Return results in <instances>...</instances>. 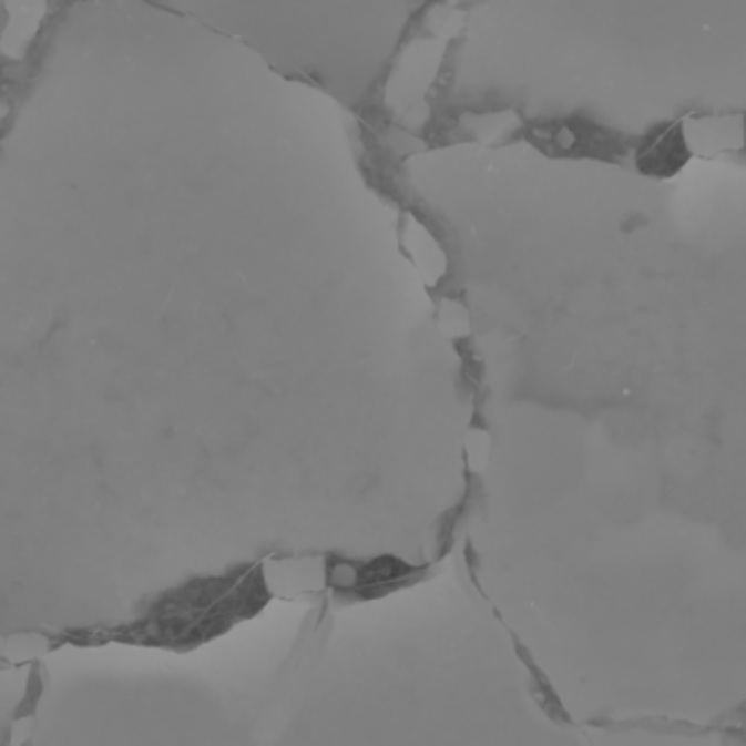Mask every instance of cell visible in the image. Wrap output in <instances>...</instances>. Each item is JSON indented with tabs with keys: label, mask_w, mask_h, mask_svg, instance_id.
I'll use <instances>...</instances> for the list:
<instances>
[{
	"label": "cell",
	"mask_w": 746,
	"mask_h": 746,
	"mask_svg": "<svg viewBox=\"0 0 746 746\" xmlns=\"http://www.w3.org/2000/svg\"><path fill=\"white\" fill-rule=\"evenodd\" d=\"M530 143L554 159L617 161L626 156V145L609 130L581 119L539 123L528 127Z\"/></svg>",
	"instance_id": "obj_1"
},
{
	"label": "cell",
	"mask_w": 746,
	"mask_h": 746,
	"mask_svg": "<svg viewBox=\"0 0 746 746\" xmlns=\"http://www.w3.org/2000/svg\"><path fill=\"white\" fill-rule=\"evenodd\" d=\"M444 42L425 31L403 49L388 82V94L397 103H416L429 90L444 55Z\"/></svg>",
	"instance_id": "obj_2"
},
{
	"label": "cell",
	"mask_w": 746,
	"mask_h": 746,
	"mask_svg": "<svg viewBox=\"0 0 746 746\" xmlns=\"http://www.w3.org/2000/svg\"><path fill=\"white\" fill-rule=\"evenodd\" d=\"M399 239L401 248L408 254L425 283L436 285L438 280H442L447 272V252L425 219H420L412 211L406 213L399 224Z\"/></svg>",
	"instance_id": "obj_3"
},
{
	"label": "cell",
	"mask_w": 746,
	"mask_h": 746,
	"mask_svg": "<svg viewBox=\"0 0 746 746\" xmlns=\"http://www.w3.org/2000/svg\"><path fill=\"white\" fill-rule=\"evenodd\" d=\"M683 136L692 156H718L740 150L745 143L743 116H698L683 123Z\"/></svg>",
	"instance_id": "obj_4"
},
{
	"label": "cell",
	"mask_w": 746,
	"mask_h": 746,
	"mask_svg": "<svg viewBox=\"0 0 746 746\" xmlns=\"http://www.w3.org/2000/svg\"><path fill=\"white\" fill-rule=\"evenodd\" d=\"M692 159V152L683 136V123L665 125L664 130H657L653 139H648L637 156V168L653 177H672L676 175L687 161Z\"/></svg>",
	"instance_id": "obj_5"
},
{
	"label": "cell",
	"mask_w": 746,
	"mask_h": 746,
	"mask_svg": "<svg viewBox=\"0 0 746 746\" xmlns=\"http://www.w3.org/2000/svg\"><path fill=\"white\" fill-rule=\"evenodd\" d=\"M9 18L2 31V55L18 58L31 42L44 13L42 0H7Z\"/></svg>",
	"instance_id": "obj_6"
},
{
	"label": "cell",
	"mask_w": 746,
	"mask_h": 746,
	"mask_svg": "<svg viewBox=\"0 0 746 746\" xmlns=\"http://www.w3.org/2000/svg\"><path fill=\"white\" fill-rule=\"evenodd\" d=\"M462 136L473 143H498L521 127V119L512 110L503 112H467L456 121Z\"/></svg>",
	"instance_id": "obj_7"
}]
</instances>
